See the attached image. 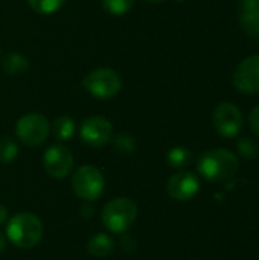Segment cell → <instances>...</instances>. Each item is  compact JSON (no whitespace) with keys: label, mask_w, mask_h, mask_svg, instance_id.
<instances>
[{"label":"cell","mask_w":259,"mask_h":260,"mask_svg":"<svg viewBox=\"0 0 259 260\" xmlns=\"http://www.w3.org/2000/svg\"><path fill=\"white\" fill-rule=\"evenodd\" d=\"M72 187L76 197H79L84 201H95L99 198L105 187V180L102 172L92 166L84 165L78 168L72 177Z\"/></svg>","instance_id":"obj_4"},{"label":"cell","mask_w":259,"mask_h":260,"mask_svg":"<svg viewBox=\"0 0 259 260\" xmlns=\"http://www.w3.org/2000/svg\"><path fill=\"white\" fill-rule=\"evenodd\" d=\"M238 158L227 149L206 151L198 160L200 175L212 183H221L232 178L238 171Z\"/></svg>","instance_id":"obj_1"},{"label":"cell","mask_w":259,"mask_h":260,"mask_svg":"<svg viewBox=\"0 0 259 260\" xmlns=\"http://www.w3.org/2000/svg\"><path fill=\"white\" fill-rule=\"evenodd\" d=\"M3 70L8 75H21L29 69V62L24 56L18 53H9L3 59Z\"/></svg>","instance_id":"obj_15"},{"label":"cell","mask_w":259,"mask_h":260,"mask_svg":"<svg viewBox=\"0 0 259 260\" xmlns=\"http://www.w3.org/2000/svg\"><path fill=\"white\" fill-rule=\"evenodd\" d=\"M84 88L96 99H111L122 87V79L113 69H95L82 81Z\"/></svg>","instance_id":"obj_5"},{"label":"cell","mask_w":259,"mask_h":260,"mask_svg":"<svg viewBox=\"0 0 259 260\" xmlns=\"http://www.w3.org/2000/svg\"><path fill=\"white\" fill-rule=\"evenodd\" d=\"M64 2L66 0H27L29 6L35 12L43 14V15H49V14L56 12L64 5Z\"/></svg>","instance_id":"obj_17"},{"label":"cell","mask_w":259,"mask_h":260,"mask_svg":"<svg viewBox=\"0 0 259 260\" xmlns=\"http://www.w3.org/2000/svg\"><path fill=\"white\" fill-rule=\"evenodd\" d=\"M249 125H250L252 131L259 137V105L252 110V113L249 116Z\"/></svg>","instance_id":"obj_22"},{"label":"cell","mask_w":259,"mask_h":260,"mask_svg":"<svg viewBox=\"0 0 259 260\" xmlns=\"http://www.w3.org/2000/svg\"><path fill=\"white\" fill-rule=\"evenodd\" d=\"M133 5H134V0H102L104 9L113 15H124L130 12Z\"/></svg>","instance_id":"obj_20"},{"label":"cell","mask_w":259,"mask_h":260,"mask_svg":"<svg viewBox=\"0 0 259 260\" xmlns=\"http://www.w3.org/2000/svg\"><path fill=\"white\" fill-rule=\"evenodd\" d=\"M241 5V9H249V8H258L259 0H238Z\"/></svg>","instance_id":"obj_23"},{"label":"cell","mask_w":259,"mask_h":260,"mask_svg":"<svg viewBox=\"0 0 259 260\" xmlns=\"http://www.w3.org/2000/svg\"><path fill=\"white\" fill-rule=\"evenodd\" d=\"M43 165L50 177L60 180L70 174L73 168V155L69 148L63 145H53L44 152Z\"/></svg>","instance_id":"obj_10"},{"label":"cell","mask_w":259,"mask_h":260,"mask_svg":"<svg viewBox=\"0 0 259 260\" xmlns=\"http://www.w3.org/2000/svg\"><path fill=\"white\" fill-rule=\"evenodd\" d=\"M148 2H165V0H148Z\"/></svg>","instance_id":"obj_26"},{"label":"cell","mask_w":259,"mask_h":260,"mask_svg":"<svg viewBox=\"0 0 259 260\" xmlns=\"http://www.w3.org/2000/svg\"><path fill=\"white\" fill-rule=\"evenodd\" d=\"M52 133L58 140H69L75 133V122L69 116H60L52 122Z\"/></svg>","instance_id":"obj_14"},{"label":"cell","mask_w":259,"mask_h":260,"mask_svg":"<svg viewBox=\"0 0 259 260\" xmlns=\"http://www.w3.org/2000/svg\"><path fill=\"white\" fill-rule=\"evenodd\" d=\"M234 87L246 94L259 93V55H250L244 58L234 70Z\"/></svg>","instance_id":"obj_8"},{"label":"cell","mask_w":259,"mask_h":260,"mask_svg":"<svg viewBox=\"0 0 259 260\" xmlns=\"http://www.w3.org/2000/svg\"><path fill=\"white\" fill-rule=\"evenodd\" d=\"M177 2H183V0H177Z\"/></svg>","instance_id":"obj_27"},{"label":"cell","mask_w":259,"mask_h":260,"mask_svg":"<svg viewBox=\"0 0 259 260\" xmlns=\"http://www.w3.org/2000/svg\"><path fill=\"white\" fill-rule=\"evenodd\" d=\"M113 250L114 242L105 233H96L87 242V251L95 257H107L113 253Z\"/></svg>","instance_id":"obj_12"},{"label":"cell","mask_w":259,"mask_h":260,"mask_svg":"<svg viewBox=\"0 0 259 260\" xmlns=\"http://www.w3.org/2000/svg\"><path fill=\"white\" fill-rule=\"evenodd\" d=\"M237 148H238L240 155H241V157H244V158H247V160L255 158L259 152L258 145H256L253 140L247 139V137L240 139V140H238V143H237Z\"/></svg>","instance_id":"obj_21"},{"label":"cell","mask_w":259,"mask_h":260,"mask_svg":"<svg viewBox=\"0 0 259 260\" xmlns=\"http://www.w3.org/2000/svg\"><path fill=\"white\" fill-rule=\"evenodd\" d=\"M6 218H8V210H6L5 206L0 204V225L6 221Z\"/></svg>","instance_id":"obj_24"},{"label":"cell","mask_w":259,"mask_h":260,"mask_svg":"<svg viewBox=\"0 0 259 260\" xmlns=\"http://www.w3.org/2000/svg\"><path fill=\"white\" fill-rule=\"evenodd\" d=\"M166 160H168L169 166H172L176 169H182V168H186L192 161V154L189 149H186L183 146H176L168 152Z\"/></svg>","instance_id":"obj_16"},{"label":"cell","mask_w":259,"mask_h":260,"mask_svg":"<svg viewBox=\"0 0 259 260\" xmlns=\"http://www.w3.org/2000/svg\"><path fill=\"white\" fill-rule=\"evenodd\" d=\"M18 146L11 137L0 139V161L2 163H11L17 158Z\"/></svg>","instance_id":"obj_18"},{"label":"cell","mask_w":259,"mask_h":260,"mask_svg":"<svg viewBox=\"0 0 259 260\" xmlns=\"http://www.w3.org/2000/svg\"><path fill=\"white\" fill-rule=\"evenodd\" d=\"M5 250V238H3V235L0 233V253Z\"/></svg>","instance_id":"obj_25"},{"label":"cell","mask_w":259,"mask_h":260,"mask_svg":"<svg viewBox=\"0 0 259 260\" xmlns=\"http://www.w3.org/2000/svg\"><path fill=\"white\" fill-rule=\"evenodd\" d=\"M6 236L18 248H32L41 241L43 224L40 218L32 213H18L9 219Z\"/></svg>","instance_id":"obj_2"},{"label":"cell","mask_w":259,"mask_h":260,"mask_svg":"<svg viewBox=\"0 0 259 260\" xmlns=\"http://www.w3.org/2000/svg\"><path fill=\"white\" fill-rule=\"evenodd\" d=\"M212 123L223 137H235L243 128V114L232 102H221L212 113Z\"/></svg>","instance_id":"obj_7"},{"label":"cell","mask_w":259,"mask_h":260,"mask_svg":"<svg viewBox=\"0 0 259 260\" xmlns=\"http://www.w3.org/2000/svg\"><path fill=\"white\" fill-rule=\"evenodd\" d=\"M79 136L89 146L101 148L113 139V125L102 116H92L81 123Z\"/></svg>","instance_id":"obj_9"},{"label":"cell","mask_w":259,"mask_h":260,"mask_svg":"<svg viewBox=\"0 0 259 260\" xmlns=\"http://www.w3.org/2000/svg\"><path fill=\"white\" fill-rule=\"evenodd\" d=\"M240 21H241L243 30L247 35H250L253 38H259V6L258 8L241 9Z\"/></svg>","instance_id":"obj_13"},{"label":"cell","mask_w":259,"mask_h":260,"mask_svg":"<svg viewBox=\"0 0 259 260\" xmlns=\"http://www.w3.org/2000/svg\"><path fill=\"white\" fill-rule=\"evenodd\" d=\"M168 195L176 201H188L200 190V180L192 172H179L172 175L166 186Z\"/></svg>","instance_id":"obj_11"},{"label":"cell","mask_w":259,"mask_h":260,"mask_svg":"<svg viewBox=\"0 0 259 260\" xmlns=\"http://www.w3.org/2000/svg\"><path fill=\"white\" fill-rule=\"evenodd\" d=\"M101 218H102V224L108 230L114 233H124L128 229H131V225L136 221L137 206L130 198L125 197L114 198L104 206Z\"/></svg>","instance_id":"obj_3"},{"label":"cell","mask_w":259,"mask_h":260,"mask_svg":"<svg viewBox=\"0 0 259 260\" xmlns=\"http://www.w3.org/2000/svg\"><path fill=\"white\" fill-rule=\"evenodd\" d=\"M113 145H114V149L121 154H130L136 149L137 143H136V139L128 134V133H121L118 134L114 139H113Z\"/></svg>","instance_id":"obj_19"},{"label":"cell","mask_w":259,"mask_h":260,"mask_svg":"<svg viewBox=\"0 0 259 260\" xmlns=\"http://www.w3.org/2000/svg\"><path fill=\"white\" fill-rule=\"evenodd\" d=\"M49 131H50L49 120L38 113L24 114L15 123V134L18 140L26 146L41 145L47 139Z\"/></svg>","instance_id":"obj_6"}]
</instances>
